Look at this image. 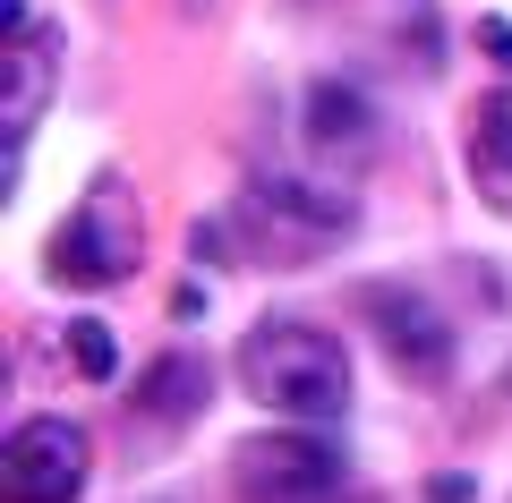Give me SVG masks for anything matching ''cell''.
<instances>
[{
	"instance_id": "cell-12",
	"label": "cell",
	"mask_w": 512,
	"mask_h": 503,
	"mask_svg": "<svg viewBox=\"0 0 512 503\" xmlns=\"http://www.w3.org/2000/svg\"><path fill=\"white\" fill-rule=\"evenodd\" d=\"M478 52H487L495 69H512V18H478Z\"/></svg>"
},
{
	"instance_id": "cell-3",
	"label": "cell",
	"mask_w": 512,
	"mask_h": 503,
	"mask_svg": "<svg viewBox=\"0 0 512 503\" xmlns=\"http://www.w3.org/2000/svg\"><path fill=\"white\" fill-rule=\"evenodd\" d=\"M137 256H146L137 205H128V188L103 171V180H94V197L69 214V231L52 239V273H60V282H77V290H111V282H128V273H137Z\"/></svg>"
},
{
	"instance_id": "cell-7",
	"label": "cell",
	"mask_w": 512,
	"mask_h": 503,
	"mask_svg": "<svg viewBox=\"0 0 512 503\" xmlns=\"http://www.w3.org/2000/svg\"><path fill=\"white\" fill-rule=\"evenodd\" d=\"M52 86H60V43L35 26V35L9 43V69H0V137H9V154H26V137H35Z\"/></svg>"
},
{
	"instance_id": "cell-5",
	"label": "cell",
	"mask_w": 512,
	"mask_h": 503,
	"mask_svg": "<svg viewBox=\"0 0 512 503\" xmlns=\"http://www.w3.org/2000/svg\"><path fill=\"white\" fill-rule=\"evenodd\" d=\"M94 444L77 418H18L0 444V503H77Z\"/></svg>"
},
{
	"instance_id": "cell-1",
	"label": "cell",
	"mask_w": 512,
	"mask_h": 503,
	"mask_svg": "<svg viewBox=\"0 0 512 503\" xmlns=\"http://www.w3.org/2000/svg\"><path fill=\"white\" fill-rule=\"evenodd\" d=\"M239 393L256 410H274V418L325 427V418L350 410V350L333 342L325 324L274 316V324H256L248 342H239Z\"/></svg>"
},
{
	"instance_id": "cell-14",
	"label": "cell",
	"mask_w": 512,
	"mask_h": 503,
	"mask_svg": "<svg viewBox=\"0 0 512 503\" xmlns=\"http://www.w3.org/2000/svg\"><path fill=\"white\" fill-rule=\"evenodd\" d=\"M180 9H188V18H205V9H222V0H180Z\"/></svg>"
},
{
	"instance_id": "cell-11",
	"label": "cell",
	"mask_w": 512,
	"mask_h": 503,
	"mask_svg": "<svg viewBox=\"0 0 512 503\" xmlns=\"http://www.w3.org/2000/svg\"><path fill=\"white\" fill-rule=\"evenodd\" d=\"M69 350H77V376H86V384L120 376V342H111L103 324H69Z\"/></svg>"
},
{
	"instance_id": "cell-8",
	"label": "cell",
	"mask_w": 512,
	"mask_h": 503,
	"mask_svg": "<svg viewBox=\"0 0 512 503\" xmlns=\"http://www.w3.org/2000/svg\"><path fill=\"white\" fill-rule=\"evenodd\" d=\"M461 171H470L478 205L512 222V86H495L470 111V137H461Z\"/></svg>"
},
{
	"instance_id": "cell-10",
	"label": "cell",
	"mask_w": 512,
	"mask_h": 503,
	"mask_svg": "<svg viewBox=\"0 0 512 503\" xmlns=\"http://www.w3.org/2000/svg\"><path fill=\"white\" fill-rule=\"evenodd\" d=\"M205 393H214L205 359H188V350H163V359H154V376L137 384V410H146V418H188V410H205Z\"/></svg>"
},
{
	"instance_id": "cell-4",
	"label": "cell",
	"mask_w": 512,
	"mask_h": 503,
	"mask_svg": "<svg viewBox=\"0 0 512 503\" xmlns=\"http://www.w3.org/2000/svg\"><path fill=\"white\" fill-rule=\"evenodd\" d=\"M231 486L239 503H342V452L325 435H248L231 452Z\"/></svg>"
},
{
	"instance_id": "cell-13",
	"label": "cell",
	"mask_w": 512,
	"mask_h": 503,
	"mask_svg": "<svg viewBox=\"0 0 512 503\" xmlns=\"http://www.w3.org/2000/svg\"><path fill=\"white\" fill-rule=\"evenodd\" d=\"M427 503H470V478H453V469H444V478H427Z\"/></svg>"
},
{
	"instance_id": "cell-9",
	"label": "cell",
	"mask_w": 512,
	"mask_h": 503,
	"mask_svg": "<svg viewBox=\"0 0 512 503\" xmlns=\"http://www.w3.org/2000/svg\"><path fill=\"white\" fill-rule=\"evenodd\" d=\"M308 145H316V162H367L376 154V103L359 86H342V77L308 86Z\"/></svg>"
},
{
	"instance_id": "cell-2",
	"label": "cell",
	"mask_w": 512,
	"mask_h": 503,
	"mask_svg": "<svg viewBox=\"0 0 512 503\" xmlns=\"http://www.w3.org/2000/svg\"><path fill=\"white\" fill-rule=\"evenodd\" d=\"M359 231L350 197H325L308 180H248V197L231 205V248L256 265H316Z\"/></svg>"
},
{
	"instance_id": "cell-6",
	"label": "cell",
	"mask_w": 512,
	"mask_h": 503,
	"mask_svg": "<svg viewBox=\"0 0 512 503\" xmlns=\"http://www.w3.org/2000/svg\"><path fill=\"white\" fill-rule=\"evenodd\" d=\"M367 324L384 333V350H393V367H402L410 384L436 393V384L453 376V324L436 316V299H419V290H402V282H376L367 290Z\"/></svg>"
}]
</instances>
